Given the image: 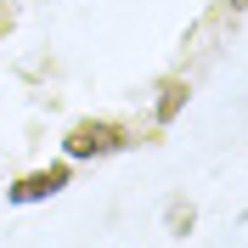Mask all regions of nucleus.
<instances>
[{
  "instance_id": "39448f33",
  "label": "nucleus",
  "mask_w": 248,
  "mask_h": 248,
  "mask_svg": "<svg viewBox=\"0 0 248 248\" xmlns=\"http://www.w3.org/2000/svg\"><path fill=\"white\" fill-rule=\"evenodd\" d=\"M226 6H232V12H237V6H248V0H226Z\"/></svg>"
},
{
  "instance_id": "f03ea898",
  "label": "nucleus",
  "mask_w": 248,
  "mask_h": 248,
  "mask_svg": "<svg viewBox=\"0 0 248 248\" xmlns=\"http://www.w3.org/2000/svg\"><path fill=\"white\" fill-rule=\"evenodd\" d=\"M68 181H74V170H68V164H46V170H29V175H17V181L6 186V203H40V198H57Z\"/></svg>"
},
{
  "instance_id": "f257e3e1",
  "label": "nucleus",
  "mask_w": 248,
  "mask_h": 248,
  "mask_svg": "<svg viewBox=\"0 0 248 248\" xmlns=\"http://www.w3.org/2000/svg\"><path fill=\"white\" fill-rule=\"evenodd\" d=\"M130 147V130L119 119H79L68 136H62V153L68 158H113Z\"/></svg>"
},
{
  "instance_id": "20e7f679",
  "label": "nucleus",
  "mask_w": 248,
  "mask_h": 248,
  "mask_svg": "<svg viewBox=\"0 0 248 248\" xmlns=\"http://www.w3.org/2000/svg\"><path fill=\"white\" fill-rule=\"evenodd\" d=\"M186 226H192V203L175 198V203H170V232H181V237H186Z\"/></svg>"
},
{
  "instance_id": "7ed1b4c3",
  "label": "nucleus",
  "mask_w": 248,
  "mask_h": 248,
  "mask_svg": "<svg viewBox=\"0 0 248 248\" xmlns=\"http://www.w3.org/2000/svg\"><path fill=\"white\" fill-rule=\"evenodd\" d=\"M186 96H192V91H186V79L181 74H170V79H158V124H175V113H181L186 108Z\"/></svg>"
}]
</instances>
